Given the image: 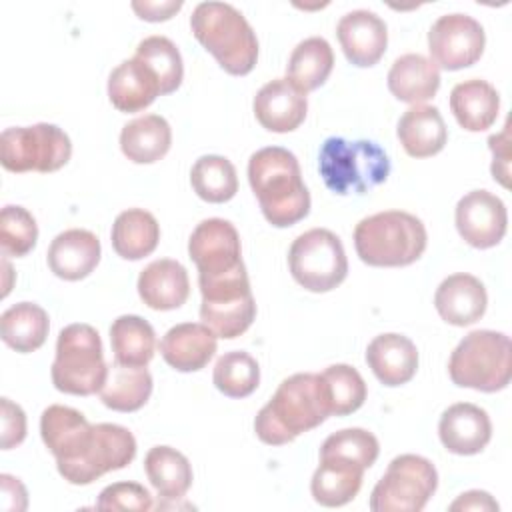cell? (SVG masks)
<instances>
[{"label":"cell","mask_w":512,"mask_h":512,"mask_svg":"<svg viewBox=\"0 0 512 512\" xmlns=\"http://www.w3.org/2000/svg\"><path fill=\"white\" fill-rule=\"evenodd\" d=\"M450 510H498V502L482 490H470L460 494L452 504Z\"/></svg>","instance_id":"48"},{"label":"cell","mask_w":512,"mask_h":512,"mask_svg":"<svg viewBox=\"0 0 512 512\" xmlns=\"http://www.w3.org/2000/svg\"><path fill=\"white\" fill-rule=\"evenodd\" d=\"M380 454V444L376 436L364 428H344L330 434L322 448L320 458H340L352 464L370 468Z\"/></svg>","instance_id":"41"},{"label":"cell","mask_w":512,"mask_h":512,"mask_svg":"<svg viewBox=\"0 0 512 512\" xmlns=\"http://www.w3.org/2000/svg\"><path fill=\"white\" fill-rule=\"evenodd\" d=\"M134 58L144 62L156 74L160 84V94H170L182 84V76H184L182 56L170 38L166 36L144 38L138 44Z\"/></svg>","instance_id":"38"},{"label":"cell","mask_w":512,"mask_h":512,"mask_svg":"<svg viewBox=\"0 0 512 512\" xmlns=\"http://www.w3.org/2000/svg\"><path fill=\"white\" fill-rule=\"evenodd\" d=\"M214 386L228 398H246L250 396L260 382L258 362L242 350L226 352L216 360Z\"/></svg>","instance_id":"39"},{"label":"cell","mask_w":512,"mask_h":512,"mask_svg":"<svg viewBox=\"0 0 512 512\" xmlns=\"http://www.w3.org/2000/svg\"><path fill=\"white\" fill-rule=\"evenodd\" d=\"M48 330V314L34 302H18L0 316V334L4 344L22 354L38 350L46 342Z\"/></svg>","instance_id":"33"},{"label":"cell","mask_w":512,"mask_h":512,"mask_svg":"<svg viewBox=\"0 0 512 512\" xmlns=\"http://www.w3.org/2000/svg\"><path fill=\"white\" fill-rule=\"evenodd\" d=\"M132 8L142 20L160 22L172 18V14L182 8V2H132Z\"/></svg>","instance_id":"47"},{"label":"cell","mask_w":512,"mask_h":512,"mask_svg":"<svg viewBox=\"0 0 512 512\" xmlns=\"http://www.w3.org/2000/svg\"><path fill=\"white\" fill-rule=\"evenodd\" d=\"M334 68V52L330 44L320 38L312 36L302 40L290 54L286 66V78L300 90L312 92L322 86Z\"/></svg>","instance_id":"35"},{"label":"cell","mask_w":512,"mask_h":512,"mask_svg":"<svg viewBox=\"0 0 512 512\" xmlns=\"http://www.w3.org/2000/svg\"><path fill=\"white\" fill-rule=\"evenodd\" d=\"M396 134L402 148L412 158L434 156L448 140V130L440 110L428 104L410 106L400 116Z\"/></svg>","instance_id":"26"},{"label":"cell","mask_w":512,"mask_h":512,"mask_svg":"<svg viewBox=\"0 0 512 512\" xmlns=\"http://www.w3.org/2000/svg\"><path fill=\"white\" fill-rule=\"evenodd\" d=\"M136 456V440L132 432L118 424H94V438L86 454L58 468L60 476L76 486H86L106 472L128 466Z\"/></svg>","instance_id":"12"},{"label":"cell","mask_w":512,"mask_h":512,"mask_svg":"<svg viewBox=\"0 0 512 512\" xmlns=\"http://www.w3.org/2000/svg\"><path fill=\"white\" fill-rule=\"evenodd\" d=\"M172 144V130L166 118L144 114L128 122L120 132L122 154L134 164H152L166 156Z\"/></svg>","instance_id":"29"},{"label":"cell","mask_w":512,"mask_h":512,"mask_svg":"<svg viewBox=\"0 0 512 512\" xmlns=\"http://www.w3.org/2000/svg\"><path fill=\"white\" fill-rule=\"evenodd\" d=\"M194 38L232 76L248 74L258 60V40L244 14L226 2H200L192 16Z\"/></svg>","instance_id":"3"},{"label":"cell","mask_w":512,"mask_h":512,"mask_svg":"<svg viewBox=\"0 0 512 512\" xmlns=\"http://www.w3.org/2000/svg\"><path fill=\"white\" fill-rule=\"evenodd\" d=\"M320 378L326 388L330 414L346 416L364 404L366 382L354 366L332 364L320 374Z\"/></svg>","instance_id":"40"},{"label":"cell","mask_w":512,"mask_h":512,"mask_svg":"<svg viewBox=\"0 0 512 512\" xmlns=\"http://www.w3.org/2000/svg\"><path fill=\"white\" fill-rule=\"evenodd\" d=\"M292 278L310 292H328L344 282L348 260L340 238L326 228L300 234L288 252Z\"/></svg>","instance_id":"11"},{"label":"cell","mask_w":512,"mask_h":512,"mask_svg":"<svg viewBox=\"0 0 512 512\" xmlns=\"http://www.w3.org/2000/svg\"><path fill=\"white\" fill-rule=\"evenodd\" d=\"M454 220L464 242L472 248L486 250L504 238L508 212L496 194L488 190H472L458 200Z\"/></svg>","instance_id":"15"},{"label":"cell","mask_w":512,"mask_h":512,"mask_svg":"<svg viewBox=\"0 0 512 512\" xmlns=\"http://www.w3.org/2000/svg\"><path fill=\"white\" fill-rule=\"evenodd\" d=\"M450 110L464 130L482 132L496 122L500 96L486 80H464L458 82L450 92Z\"/></svg>","instance_id":"27"},{"label":"cell","mask_w":512,"mask_h":512,"mask_svg":"<svg viewBox=\"0 0 512 512\" xmlns=\"http://www.w3.org/2000/svg\"><path fill=\"white\" fill-rule=\"evenodd\" d=\"M438 436L448 452L472 456L482 452L490 442L492 422L484 408L470 402H458L442 412Z\"/></svg>","instance_id":"18"},{"label":"cell","mask_w":512,"mask_h":512,"mask_svg":"<svg viewBox=\"0 0 512 512\" xmlns=\"http://www.w3.org/2000/svg\"><path fill=\"white\" fill-rule=\"evenodd\" d=\"M240 236L224 218L202 220L188 240V254L198 268V280L216 278L240 268Z\"/></svg>","instance_id":"14"},{"label":"cell","mask_w":512,"mask_h":512,"mask_svg":"<svg viewBox=\"0 0 512 512\" xmlns=\"http://www.w3.org/2000/svg\"><path fill=\"white\" fill-rule=\"evenodd\" d=\"M160 96L156 74L138 58L120 62L108 78V98L120 112L132 114L150 106Z\"/></svg>","instance_id":"25"},{"label":"cell","mask_w":512,"mask_h":512,"mask_svg":"<svg viewBox=\"0 0 512 512\" xmlns=\"http://www.w3.org/2000/svg\"><path fill=\"white\" fill-rule=\"evenodd\" d=\"M320 176L334 194H364L386 182L390 174L388 154L372 140H346L330 136L318 154Z\"/></svg>","instance_id":"5"},{"label":"cell","mask_w":512,"mask_h":512,"mask_svg":"<svg viewBox=\"0 0 512 512\" xmlns=\"http://www.w3.org/2000/svg\"><path fill=\"white\" fill-rule=\"evenodd\" d=\"M96 508L98 510L146 512L152 508V496L138 482H114L100 492Z\"/></svg>","instance_id":"43"},{"label":"cell","mask_w":512,"mask_h":512,"mask_svg":"<svg viewBox=\"0 0 512 512\" xmlns=\"http://www.w3.org/2000/svg\"><path fill=\"white\" fill-rule=\"evenodd\" d=\"M248 182L272 226L286 228L308 216L310 192L290 150L280 146L256 150L248 160Z\"/></svg>","instance_id":"2"},{"label":"cell","mask_w":512,"mask_h":512,"mask_svg":"<svg viewBox=\"0 0 512 512\" xmlns=\"http://www.w3.org/2000/svg\"><path fill=\"white\" fill-rule=\"evenodd\" d=\"M438 486L434 464L418 454L396 456L370 494L372 512H420Z\"/></svg>","instance_id":"10"},{"label":"cell","mask_w":512,"mask_h":512,"mask_svg":"<svg viewBox=\"0 0 512 512\" xmlns=\"http://www.w3.org/2000/svg\"><path fill=\"white\" fill-rule=\"evenodd\" d=\"M40 434L56 458V468H62L86 454L94 438V424L70 406L52 404L40 416Z\"/></svg>","instance_id":"16"},{"label":"cell","mask_w":512,"mask_h":512,"mask_svg":"<svg viewBox=\"0 0 512 512\" xmlns=\"http://www.w3.org/2000/svg\"><path fill=\"white\" fill-rule=\"evenodd\" d=\"M328 416L330 404L320 374L300 372L282 380L270 402L260 408L254 432L264 444L282 446L320 426Z\"/></svg>","instance_id":"1"},{"label":"cell","mask_w":512,"mask_h":512,"mask_svg":"<svg viewBox=\"0 0 512 512\" xmlns=\"http://www.w3.org/2000/svg\"><path fill=\"white\" fill-rule=\"evenodd\" d=\"M48 266L62 280H82L100 262V240L90 230L70 228L60 232L48 248Z\"/></svg>","instance_id":"22"},{"label":"cell","mask_w":512,"mask_h":512,"mask_svg":"<svg viewBox=\"0 0 512 512\" xmlns=\"http://www.w3.org/2000/svg\"><path fill=\"white\" fill-rule=\"evenodd\" d=\"M440 88L438 66L422 54H404L394 60L388 72V90L408 104L430 100Z\"/></svg>","instance_id":"28"},{"label":"cell","mask_w":512,"mask_h":512,"mask_svg":"<svg viewBox=\"0 0 512 512\" xmlns=\"http://www.w3.org/2000/svg\"><path fill=\"white\" fill-rule=\"evenodd\" d=\"M366 362L384 386H400L414 378L418 370V350L408 336L386 332L368 344Z\"/></svg>","instance_id":"23"},{"label":"cell","mask_w":512,"mask_h":512,"mask_svg":"<svg viewBox=\"0 0 512 512\" xmlns=\"http://www.w3.org/2000/svg\"><path fill=\"white\" fill-rule=\"evenodd\" d=\"M138 294L152 310L180 308L190 294L188 272L172 258L154 260L138 276Z\"/></svg>","instance_id":"24"},{"label":"cell","mask_w":512,"mask_h":512,"mask_svg":"<svg viewBox=\"0 0 512 512\" xmlns=\"http://www.w3.org/2000/svg\"><path fill=\"white\" fill-rule=\"evenodd\" d=\"M2 506L4 510H24L28 506V498H26V488L24 484L10 476V474H2Z\"/></svg>","instance_id":"46"},{"label":"cell","mask_w":512,"mask_h":512,"mask_svg":"<svg viewBox=\"0 0 512 512\" xmlns=\"http://www.w3.org/2000/svg\"><path fill=\"white\" fill-rule=\"evenodd\" d=\"M506 136H508V124L504 126V130L500 134H494L488 138V144H490V150L494 154V162H492V176L494 180H498L502 186H508V142H506Z\"/></svg>","instance_id":"45"},{"label":"cell","mask_w":512,"mask_h":512,"mask_svg":"<svg viewBox=\"0 0 512 512\" xmlns=\"http://www.w3.org/2000/svg\"><path fill=\"white\" fill-rule=\"evenodd\" d=\"M190 184L198 198L222 204L236 196L238 192V176L234 164L218 154L200 156L190 170Z\"/></svg>","instance_id":"37"},{"label":"cell","mask_w":512,"mask_h":512,"mask_svg":"<svg viewBox=\"0 0 512 512\" xmlns=\"http://www.w3.org/2000/svg\"><path fill=\"white\" fill-rule=\"evenodd\" d=\"M38 240V224L34 216L22 208L8 204L0 212V248L4 256H26Z\"/></svg>","instance_id":"42"},{"label":"cell","mask_w":512,"mask_h":512,"mask_svg":"<svg viewBox=\"0 0 512 512\" xmlns=\"http://www.w3.org/2000/svg\"><path fill=\"white\" fill-rule=\"evenodd\" d=\"M486 34L478 20L468 14H444L428 32L432 62L444 70H462L476 64L484 52Z\"/></svg>","instance_id":"13"},{"label":"cell","mask_w":512,"mask_h":512,"mask_svg":"<svg viewBox=\"0 0 512 512\" xmlns=\"http://www.w3.org/2000/svg\"><path fill=\"white\" fill-rule=\"evenodd\" d=\"M72 156L68 134L56 124L6 128L0 136V162L10 172H56Z\"/></svg>","instance_id":"9"},{"label":"cell","mask_w":512,"mask_h":512,"mask_svg":"<svg viewBox=\"0 0 512 512\" xmlns=\"http://www.w3.org/2000/svg\"><path fill=\"white\" fill-rule=\"evenodd\" d=\"M448 374L456 386L498 392L512 376V344L504 332L472 330L450 354Z\"/></svg>","instance_id":"6"},{"label":"cell","mask_w":512,"mask_h":512,"mask_svg":"<svg viewBox=\"0 0 512 512\" xmlns=\"http://www.w3.org/2000/svg\"><path fill=\"white\" fill-rule=\"evenodd\" d=\"M114 360L124 366H146L156 350V334L150 322L136 314L118 316L110 326Z\"/></svg>","instance_id":"36"},{"label":"cell","mask_w":512,"mask_h":512,"mask_svg":"<svg viewBox=\"0 0 512 512\" xmlns=\"http://www.w3.org/2000/svg\"><path fill=\"white\" fill-rule=\"evenodd\" d=\"M144 470L158 492L166 500H180L192 484V466L188 458L170 446H154L144 458Z\"/></svg>","instance_id":"34"},{"label":"cell","mask_w":512,"mask_h":512,"mask_svg":"<svg viewBox=\"0 0 512 512\" xmlns=\"http://www.w3.org/2000/svg\"><path fill=\"white\" fill-rule=\"evenodd\" d=\"M428 234L420 218L386 210L362 218L354 228V248L368 266L396 268L416 262L426 250Z\"/></svg>","instance_id":"4"},{"label":"cell","mask_w":512,"mask_h":512,"mask_svg":"<svg viewBox=\"0 0 512 512\" xmlns=\"http://www.w3.org/2000/svg\"><path fill=\"white\" fill-rule=\"evenodd\" d=\"M336 36L350 64L374 66L386 52V22L370 10H352L344 14L336 26Z\"/></svg>","instance_id":"17"},{"label":"cell","mask_w":512,"mask_h":512,"mask_svg":"<svg viewBox=\"0 0 512 512\" xmlns=\"http://www.w3.org/2000/svg\"><path fill=\"white\" fill-rule=\"evenodd\" d=\"M198 284L200 318L218 338L232 340L250 328L256 318V302L244 264L228 274L198 280Z\"/></svg>","instance_id":"8"},{"label":"cell","mask_w":512,"mask_h":512,"mask_svg":"<svg viewBox=\"0 0 512 512\" xmlns=\"http://www.w3.org/2000/svg\"><path fill=\"white\" fill-rule=\"evenodd\" d=\"M110 238L118 256L124 260H140L156 250L160 226L150 212L142 208H128L116 216Z\"/></svg>","instance_id":"30"},{"label":"cell","mask_w":512,"mask_h":512,"mask_svg":"<svg viewBox=\"0 0 512 512\" xmlns=\"http://www.w3.org/2000/svg\"><path fill=\"white\" fill-rule=\"evenodd\" d=\"M106 408L116 412L140 410L152 394V376L146 366H124L116 360L108 366V378L98 392Z\"/></svg>","instance_id":"32"},{"label":"cell","mask_w":512,"mask_h":512,"mask_svg":"<svg viewBox=\"0 0 512 512\" xmlns=\"http://www.w3.org/2000/svg\"><path fill=\"white\" fill-rule=\"evenodd\" d=\"M252 106L262 128L278 134L296 130L308 112L306 94L300 92L288 78H276L264 84L256 92Z\"/></svg>","instance_id":"19"},{"label":"cell","mask_w":512,"mask_h":512,"mask_svg":"<svg viewBox=\"0 0 512 512\" xmlns=\"http://www.w3.org/2000/svg\"><path fill=\"white\" fill-rule=\"evenodd\" d=\"M488 296L484 284L472 274H452L440 282L434 306L440 318L452 326H470L486 312Z\"/></svg>","instance_id":"20"},{"label":"cell","mask_w":512,"mask_h":512,"mask_svg":"<svg viewBox=\"0 0 512 512\" xmlns=\"http://www.w3.org/2000/svg\"><path fill=\"white\" fill-rule=\"evenodd\" d=\"M2 406V440L0 446L2 450H10L18 444H22V440L26 438V414L24 410L14 404L8 398L0 400Z\"/></svg>","instance_id":"44"},{"label":"cell","mask_w":512,"mask_h":512,"mask_svg":"<svg viewBox=\"0 0 512 512\" xmlns=\"http://www.w3.org/2000/svg\"><path fill=\"white\" fill-rule=\"evenodd\" d=\"M108 366L102 354L100 334L90 324H68L56 340L52 384L74 396H90L102 390Z\"/></svg>","instance_id":"7"},{"label":"cell","mask_w":512,"mask_h":512,"mask_svg":"<svg viewBox=\"0 0 512 512\" xmlns=\"http://www.w3.org/2000/svg\"><path fill=\"white\" fill-rule=\"evenodd\" d=\"M362 476L364 468L358 464L340 458H320V466L310 482V492L322 506H344L358 494Z\"/></svg>","instance_id":"31"},{"label":"cell","mask_w":512,"mask_h":512,"mask_svg":"<svg viewBox=\"0 0 512 512\" xmlns=\"http://www.w3.org/2000/svg\"><path fill=\"white\" fill-rule=\"evenodd\" d=\"M216 334L202 322L172 326L160 340V354L178 372L202 370L216 352Z\"/></svg>","instance_id":"21"}]
</instances>
